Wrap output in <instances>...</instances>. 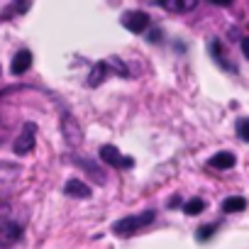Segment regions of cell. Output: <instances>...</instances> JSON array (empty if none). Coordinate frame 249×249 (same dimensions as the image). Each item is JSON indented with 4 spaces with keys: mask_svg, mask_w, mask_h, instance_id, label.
Instances as JSON below:
<instances>
[{
    "mask_svg": "<svg viewBox=\"0 0 249 249\" xmlns=\"http://www.w3.org/2000/svg\"><path fill=\"white\" fill-rule=\"evenodd\" d=\"M100 159H103L105 164H110V166H117V169H130V166H135V159H132V157L120 154V149L112 147V144H103V147H100Z\"/></svg>",
    "mask_w": 249,
    "mask_h": 249,
    "instance_id": "4",
    "label": "cell"
},
{
    "mask_svg": "<svg viewBox=\"0 0 249 249\" xmlns=\"http://www.w3.org/2000/svg\"><path fill=\"white\" fill-rule=\"evenodd\" d=\"M30 66H32V52L30 49H20L18 54H15V59H13V73L15 76H20V73H25V71H30Z\"/></svg>",
    "mask_w": 249,
    "mask_h": 249,
    "instance_id": "9",
    "label": "cell"
},
{
    "mask_svg": "<svg viewBox=\"0 0 249 249\" xmlns=\"http://www.w3.org/2000/svg\"><path fill=\"white\" fill-rule=\"evenodd\" d=\"M120 73V76H127V69H124V64L117 59V56H112V59H107V61H98L95 66H93V71H90V76H88V86L93 88V86H100L105 78H107V73Z\"/></svg>",
    "mask_w": 249,
    "mask_h": 249,
    "instance_id": "3",
    "label": "cell"
},
{
    "mask_svg": "<svg viewBox=\"0 0 249 249\" xmlns=\"http://www.w3.org/2000/svg\"><path fill=\"white\" fill-rule=\"evenodd\" d=\"M35 142H37V124L35 122H25V127L20 132V137L15 140V154H27L35 149Z\"/></svg>",
    "mask_w": 249,
    "mask_h": 249,
    "instance_id": "5",
    "label": "cell"
},
{
    "mask_svg": "<svg viewBox=\"0 0 249 249\" xmlns=\"http://www.w3.org/2000/svg\"><path fill=\"white\" fill-rule=\"evenodd\" d=\"M234 161H237V159H234L232 152H217L215 157H210V166L217 169V171H227V169H232Z\"/></svg>",
    "mask_w": 249,
    "mask_h": 249,
    "instance_id": "11",
    "label": "cell"
},
{
    "mask_svg": "<svg viewBox=\"0 0 249 249\" xmlns=\"http://www.w3.org/2000/svg\"><path fill=\"white\" fill-rule=\"evenodd\" d=\"M210 52H213V56H215V61H217L220 66H227V64H225V54H222V44H220L217 39L210 42Z\"/></svg>",
    "mask_w": 249,
    "mask_h": 249,
    "instance_id": "16",
    "label": "cell"
},
{
    "mask_svg": "<svg viewBox=\"0 0 249 249\" xmlns=\"http://www.w3.org/2000/svg\"><path fill=\"white\" fill-rule=\"evenodd\" d=\"M183 210H186V215H200V213L205 210V203H203L200 198H191V200L183 205Z\"/></svg>",
    "mask_w": 249,
    "mask_h": 249,
    "instance_id": "14",
    "label": "cell"
},
{
    "mask_svg": "<svg viewBox=\"0 0 249 249\" xmlns=\"http://www.w3.org/2000/svg\"><path fill=\"white\" fill-rule=\"evenodd\" d=\"M196 5H198L196 0H171V3H164V8L174 13H186V10H193Z\"/></svg>",
    "mask_w": 249,
    "mask_h": 249,
    "instance_id": "13",
    "label": "cell"
},
{
    "mask_svg": "<svg viewBox=\"0 0 249 249\" xmlns=\"http://www.w3.org/2000/svg\"><path fill=\"white\" fill-rule=\"evenodd\" d=\"M61 127H64V135H66V142L69 144H81V127H78V124H76V120L71 117V115H64L61 117Z\"/></svg>",
    "mask_w": 249,
    "mask_h": 249,
    "instance_id": "8",
    "label": "cell"
},
{
    "mask_svg": "<svg viewBox=\"0 0 249 249\" xmlns=\"http://www.w3.org/2000/svg\"><path fill=\"white\" fill-rule=\"evenodd\" d=\"M215 230H217V225H205V227H198V239H200V242L210 239Z\"/></svg>",
    "mask_w": 249,
    "mask_h": 249,
    "instance_id": "17",
    "label": "cell"
},
{
    "mask_svg": "<svg viewBox=\"0 0 249 249\" xmlns=\"http://www.w3.org/2000/svg\"><path fill=\"white\" fill-rule=\"evenodd\" d=\"M22 239V225L15 222V220H5L0 222V247H13Z\"/></svg>",
    "mask_w": 249,
    "mask_h": 249,
    "instance_id": "6",
    "label": "cell"
},
{
    "mask_svg": "<svg viewBox=\"0 0 249 249\" xmlns=\"http://www.w3.org/2000/svg\"><path fill=\"white\" fill-rule=\"evenodd\" d=\"M122 25L124 30H130V32H144L149 27V15L142 13V10H132V13H124L122 15Z\"/></svg>",
    "mask_w": 249,
    "mask_h": 249,
    "instance_id": "7",
    "label": "cell"
},
{
    "mask_svg": "<svg viewBox=\"0 0 249 249\" xmlns=\"http://www.w3.org/2000/svg\"><path fill=\"white\" fill-rule=\"evenodd\" d=\"M64 193L71 196V198H88V196H90V188H88L81 178H71V181H66Z\"/></svg>",
    "mask_w": 249,
    "mask_h": 249,
    "instance_id": "10",
    "label": "cell"
},
{
    "mask_svg": "<svg viewBox=\"0 0 249 249\" xmlns=\"http://www.w3.org/2000/svg\"><path fill=\"white\" fill-rule=\"evenodd\" d=\"M247 208V200L242 198V196H232V198H227L225 203H222V210L225 213H242Z\"/></svg>",
    "mask_w": 249,
    "mask_h": 249,
    "instance_id": "12",
    "label": "cell"
},
{
    "mask_svg": "<svg viewBox=\"0 0 249 249\" xmlns=\"http://www.w3.org/2000/svg\"><path fill=\"white\" fill-rule=\"evenodd\" d=\"M242 54L249 59V37H244V39H242Z\"/></svg>",
    "mask_w": 249,
    "mask_h": 249,
    "instance_id": "18",
    "label": "cell"
},
{
    "mask_svg": "<svg viewBox=\"0 0 249 249\" xmlns=\"http://www.w3.org/2000/svg\"><path fill=\"white\" fill-rule=\"evenodd\" d=\"M18 176H20V166L0 164V208H5L13 200V193H15V186H18Z\"/></svg>",
    "mask_w": 249,
    "mask_h": 249,
    "instance_id": "2",
    "label": "cell"
},
{
    "mask_svg": "<svg viewBox=\"0 0 249 249\" xmlns=\"http://www.w3.org/2000/svg\"><path fill=\"white\" fill-rule=\"evenodd\" d=\"M237 137L244 140V142H249V117L237 120Z\"/></svg>",
    "mask_w": 249,
    "mask_h": 249,
    "instance_id": "15",
    "label": "cell"
},
{
    "mask_svg": "<svg viewBox=\"0 0 249 249\" xmlns=\"http://www.w3.org/2000/svg\"><path fill=\"white\" fill-rule=\"evenodd\" d=\"M154 210H144L140 215H127V217H122L112 225V232L120 234V237H130V234H137L140 230H144L147 225L154 222Z\"/></svg>",
    "mask_w": 249,
    "mask_h": 249,
    "instance_id": "1",
    "label": "cell"
}]
</instances>
